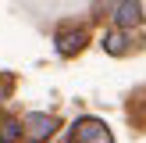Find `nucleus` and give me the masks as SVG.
Instances as JSON below:
<instances>
[{
    "label": "nucleus",
    "mask_w": 146,
    "mask_h": 143,
    "mask_svg": "<svg viewBox=\"0 0 146 143\" xmlns=\"http://www.w3.org/2000/svg\"><path fill=\"white\" fill-rule=\"evenodd\" d=\"M54 129H57V118H54V114H46V111H32V114H25V122H21V136H25L29 143L50 140Z\"/></svg>",
    "instance_id": "nucleus-1"
},
{
    "label": "nucleus",
    "mask_w": 146,
    "mask_h": 143,
    "mask_svg": "<svg viewBox=\"0 0 146 143\" xmlns=\"http://www.w3.org/2000/svg\"><path fill=\"white\" fill-rule=\"evenodd\" d=\"M82 47H86V32L82 29H68V32L57 36V54L61 57H75Z\"/></svg>",
    "instance_id": "nucleus-4"
},
{
    "label": "nucleus",
    "mask_w": 146,
    "mask_h": 143,
    "mask_svg": "<svg viewBox=\"0 0 146 143\" xmlns=\"http://www.w3.org/2000/svg\"><path fill=\"white\" fill-rule=\"evenodd\" d=\"M125 47H128V43H125V32H121V29H114V32L104 36V50H107V54L121 57V54H125Z\"/></svg>",
    "instance_id": "nucleus-6"
},
{
    "label": "nucleus",
    "mask_w": 146,
    "mask_h": 143,
    "mask_svg": "<svg viewBox=\"0 0 146 143\" xmlns=\"http://www.w3.org/2000/svg\"><path fill=\"white\" fill-rule=\"evenodd\" d=\"M21 140V122L11 114H0V143H18Z\"/></svg>",
    "instance_id": "nucleus-5"
},
{
    "label": "nucleus",
    "mask_w": 146,
    "mask_h": 143,
    "mask_svg": "<svg viewBox=\"0 0 146 143\" xmlns=\"http://www.w3.org/2000/svg\"><path fill=\"white\" fill-rule=\"evenodd\" d=\"M143 21V7H139V0H118L114 4V25L125 32V29H135Z\"/></svg>",
    "instance_id": "nucleus-3"
},
{
    "label": "nucleus",
    "mask_w": 146,
    "mask_h": 143,
    "mask_svg": "<svg viewBox=\"0 0 146 143\" xmlns=\"http://www.w3.org/2000/svg\"><path fill=\"white\" fill-rule=\"evenodd\" d=\"M71 143H114V136L100 118H78L71 129Z\"/></svg>",
    "instance_id": "nucleus-2"
}]
</instances>
